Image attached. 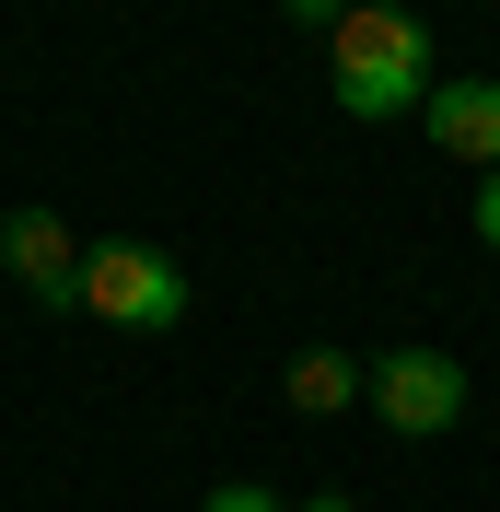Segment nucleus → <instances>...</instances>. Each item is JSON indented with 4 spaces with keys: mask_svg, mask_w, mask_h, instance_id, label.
<instances>
[{
    "mask_svg": "<svg viewBox=\"0 0 500 512\" xmlns=\"http://www.w3.org/2000/svg\"><path fill=\"white\" fill-rule=\"evenodd\" d=\"M326 94H338V117H373V128L431 105V35H419V12L349 0V24L326 35Z\"/></svg>",
    "mask_w": 500,
    "mask_h": 512,
    "instance_id": "f257e3e1",
    "label": "nucleus"
},
{
    "mask_svg": "<svg viewBox=\"0 0 500 512\" xmlns=\"http://www.w3.org/2000/svg\"><path fill=\"white\" fill-rule=\"evenodd\" d=\"M361 396L396 443H442L454 419H466V361L454 350H373L361 361Z\"/></svg>",
    "mask_w": 500,
    "mask_h": 512,
    "instance_id": "f03ea898",
    "label": "nucleus"
},
{
    "mask_svg": "<svg viewBox=\"0 0 500 512\" xmlns=\"http://www.w3.org/2000/svg\"><path fill=\"white\" fill-rule=\"evenodd\" d=\"M82 315L128 326V338H163V326L187 315V268L163 245H94L82 256Z\"/></svg>",
    "mask_w": 500,
    "mask_h": 512,
    "instance_id": "7ed1b4c3",
    "label": "nucleus"
},
{
    "mask_svg": "<svg viewBox=\"0 0 500 512\" xmlns=\"http://www.w3.org/2000/svg\"><path fill=\"white\" fill-rule=\"evenodd\" d=\"M0 268H12L47 315H82V245H70L59 210H0Z\"/></svg>",
    "mask_w": 500,
    "mask_h": 512,
    "instance_id": "20e7f679",
    "label": "nucleus"
},
{
    "mask_svg": "<svg viewBox=\"0 0 500 512\" xmlns=\"http://www.w3.org/2000/svg\"><path fill=\"white\" fill-rule=\"evenodd\" d=\"M419 117H431V140H442L454 163L500 175V82H489V70H466V82H442V94L419 105Z\"/></svg>",
    "mask_w": 500,
    "mask_h": 512,
    "instance_id": "39448f33",
    "label": "nucleus"
},
{
    "mask_svg": "<svg viewBox=\"0 0 500 512\" xmlns=\"http://www.w3.org/2000/svg\"><path fill=\"white\" fill-rule=\"evenodd\" d=\"M280 408H303V419L361 408V361H349V350H303V361L280 373Z\"/></svg>",
    "mask_w": 500,
    "mask_h": 512,
    "instance_id": "423d86ee",
    "label": "nucleus"
},
{
    "mask_svg": "<svg viewBox=\"0 0 500 512\" xmlns=\"http://www.w3.org/2000/svg\"><path fill=\"white\" fill-rule=\"evenodd\" d=\"M198 512H291V501H280V489H256V478H221Z\"/></svg>",
    "mask_w": 500,
    "mask_h": 512,
    "instance_id": "0eeeda50",
    "label": "nucleus"
},
{
    "mask_svg": "<svg viewBox=\"0 0 500 512\" xmlns=\"http://www.w3.org/2000/svg\"><path fill=\"white\" fill-rule=\"evenodd\" d=\"M280 12H291L303 35H338V24H349V0H280Z\"/></svg>",
    "mask_w": 500,
    "mask_h": 512,
    "instance_id": "6e6552de",
    "label": "nucleus"
},
{
    "mask_svg": "<svg viewBox=\"0 0 500 512\" xmlns=\"http://www.w3.org/2000/svg\"><path fill=\"white\" fill-rule=\"evenodd\" d=\"M477 245L500 256V175H477Z\"/></svg>",
    "mask_w": 500,
    "mask_h": 512,
    "instance_id": "1a4fd4ad",
    "label": "nucleus"
},
{
    "mask_svg": "<svg viewBox=\"0 0 500 512\" xmlns=\"http://www.w3.org/2000/svg\"><path fill=\"white\" fill-rule=\"evenodd\" d=\"M291 512H361V501H338V489H314V501H291Z\"/></svg>",
    "mask_w": 500,
    "mask_h": 512,
    "instance_id": "9d476101",
    "label": "nucleus"
},
{
    "mask_svg": "<svg viewBox=\"0 0 500 512\" xmlns=\"http://www.w3.org/2000/svg\"><path fill=\"white\" fill-rule=\"evenodd\" d=\"M384 12H407V0H384Z\"/></svg>",
    "mask_w": 500,
    "mask_h": 512,
    "instance_id": "9b49d317",
    "label": "nucleus"
}]
</instances>
